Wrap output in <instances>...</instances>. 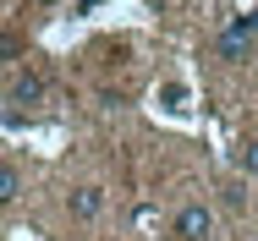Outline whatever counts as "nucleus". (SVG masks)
Returning <instances> with one entry per match:
<instances>
[{
	"mask_svg": "<svg viewBox=\"0 0 258 241\" xmlns=\"http://www.w3.org/2000/svg\"><path fill=\"white\" fill-rule=\"evenodd\" d=\"M33 6H60V0H33Z\"/></svg>",
	"mask_w": 258,
	"mask_h": 241,
	"instance_id": "6",
	"label": "nucleus"
},
{
	"mask_svg": "<svg viewBox=\"0 0 258 241\" xmlns=\"http://www.w3.org/2000/svg\"><path fill=\"white\" fill-rule=\"evenodd\" d=\"M17 192H22V170H17L11 159H0V208H11Z\"/></svg>",
	"mask_w": 258,
	"mask_h": 241,
	"instance_id": "4",
	"label": "nucleus"
},
{
	"mask_svg": "<svg viewBox=\"0 0 258 241\" xmlns=\"http://www.w3.org/2000/svg\"><path fill=\"white\" fill-rule=\"evenodd\" d=\"M110 241H121V236H110Z\"/></svg>",
	"mask_w": 258,
	"mask_h": 241,
	"instance_id": "7",
	"label": "nucleus"
},
{
	"mask_svg": "<svg viewBox=\"0 0 258 241\" xmlns=\"http://www.w3.org/2000/svg\"><path fill=\"white\" fill-rule=\"evenodd\" d=\"M66 214H72L77 225H94V219L104 214V187H94V181L72 187V192H66Z\"/></svg>",
	"mask_w": 258,
	"mask_h": 241,
	"instance_id": "2",
	"label": "nucleus"
},
{
	"mask_svg": "<svg viewBox=\"0 0 258 241\" xmlns=\"http://www.w3.org/2000/svg\"><path fill=\"white\" fill-rule=\"evenodd\" d=\"M236 165H242L247 176H258V137H247V143L236 148Z\"/></svg>",
	"mask_w": 258,
	"mask_h": 241,
	"instance_id": "5",
	"label": "nucleus"
},
{
	"mask_svg": "<svg viewBox=\"0 0 258 241\" xmlns=\"http://www.w3.org/2000/svg\"><path fill=\"white\" fill-rule=\"evenodd\" d=\"M50 99V83H44V71H33V66H22L17 77H11V104H44Z\"/></svg>",
	"mask_w": 258,
	"mask_h": 241,
	"instance_id": "3",
	"label": "nucleus"
},
{
	"mask_svg": "<svg viewBox=\"0 0 258 241\" xmlns=\"http://www.w3.org/2000/svg\"><path fill=\"white\" fill-rule=\"evenodd\" d=\"M170 241H214V208L209 203H181L170 214Z\"/></svg>",
	"mask_w": 258,
	"mask_h": 241,
	"instance_id": "1",
	"label": "nucleus"
}]
</instances>
